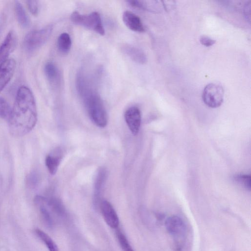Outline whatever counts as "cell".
<instances>
[{
	"mask_svg": "<svg viewBox=\"0 0 251 251\" xmlns=\"http://www.w3.org/2000/svg\"><path fill=\"white\" fill-rule=\"evenodd\" d=\"M37 112L34 95L29 88L22 86L16 93L8 121L11 135L18 137L30 132L36 125Z\"/></svg>",
	"mask_w": 251,
	"mask_h": 251,
	"instance_id": "1",
	"label": "cell"
},
{
	"mask_svg": "<svg viewBox=\"0 0 251 251\" xmlns=\"http://www.w3.org/2000/svg\"><path fill=\"white\" fill-rule=\"evenodd\" d=\"M80 96L91 120L98 126L105 127L107 124V115L103 102L98 94L89 87Z\"/></svg>",
	"mask_w": 251,
	"mask_h": 251,
	"instance_id": "2",
	"label": "cell"
},
{
	"mask_svg": "<svg viewBox=\"0 0 251 251\" xmlns=\"http://www.w3.org/2000/svg\"><path fill=\"white\" fill-rule=\"evenodd\" d=\"M165 226L173 240L174 250L184 251L188 235V226L184 219L178 216H171L166 219Z\"/></svg>",
	"mask_w": 251,
	"mask_h": 251,
	"instance_id": "3",
	"label": "cell"
},
{
	"mask_svg": "<svg viewBox=\"0 0 251 251\" xmlns=\"http://www.w3.org/2000/svg\"><path fill=\"white\" fill-rule=\"evenodd\" d=\"M52 29V25H48L28 33L23 41L24 50L28 53H32L39 49L47 41Z\"/></svg>",
	"mask_w": 251,
	"mask_h": 251,
	"instance_id": "4",
	"label": "cell"
},
{
	"mask_svg": "<svg viewBox=\"0 0 251 251\" xmlns=\"http://www.w3.org/2000/svg\"><path fill=\"white\" fill-rule=\"evenodd\" d=\"M71 20L74 24L85 27L100 35L105 34L101 17L97 12L82 14L77 11H74L71 15Z\"/></svg>",
	"mask_w": 251,
	"mask_h": 251,
	"instance_id": "5",
	"label": "cell"
},
{
	"mask_svg": "<svg viewBox=\"0 0 251 251\" xmlns=\"http://www.w3.org/2000/svg\"><path fill=\"white\" fill-rule=\"evenodd\" d=\"M224 91L221 85L211 83L203 89L202 99L204 103L211 108L220 106L224 100Z\"/></svg>",
	"mask_w": 251,
	"mask_h": 251,
	"instance_id": "6",
	"label": "cell"
},
{
	"mask_svg": "<svg viewBox=\"0 0 251 251\" xmlns=\"http://www.w3.org/2000/svg\"><path fill=\"white\" fill-rule=\"evenodd\" d=\"M17 41V36L15 31H9L0 45V64L7 60L8 56L15 50Z\"/></svg>",
	"mask_w": 251,
	"mask_h": 251,
	"instance_id": "7",
	"label": "cell"
},
{
	"mask_svg": "<svg viewBox=\"0 0 251 251\" xmlns=\"http://www.w3.org/2000/svg\"><path fill=\"white\" fill-rule=\"evenodd\" d=\"M125 119L129 130L136 135L139 131L141 122V115L140 109L136 106L128 108L125 113Z\"/></svg>",
	"mask_w": 251,
	"mask_h": 251,
	"instance_id": "8",
	"label": "cell"
},
{
	"mask_svg": "<svg viewBox=\"0 0 251 251\" xmlns=\"http://www.w3.org/2000/svg\"><path fill=\"white\" fill-rule=\"evenodd\" d=\"M16 66V61L13 58H8L0 64V92L11 80Z\"/></svg>",
	"mask_w": 251,
	"mask_h": 251,
	"instance_id": "9",
	"label": "cell"
},
{
	"mask_svg": "<svg viewBox=\"0 0 251 251\" xmlns=\"http://www.w3.org/2000/svg\"><path fill=\"white\" fill-rule=\"evenodd\" d=\"M100 209L107 225L112 228H117L119 225V220L111 204L107 201H103L100 203Z\"/></svg>",
	"mask_w": 251,
	"mask_h": 251,
	"instance_id": "10",
	"label": "cell"
},
{
	"mask_svg": "<svg viewBox=\"0 0 251 251\" xmlns=\"http://www.w3.org/2000/svg\"><path fill=\"white\" fill-rule=\"evenodd\" d=\"M122 17L124 23L129 29L138 32L145 31V27L141 19L134 13L126 11L123 13Z\"/></svg>",
	"mask_w": 251,
	"mask_h": 251,
	"instance_id": "11",
	"label": "cell"
},
{
	"mask_svg": "<svg viewBox=\"0 0 251 251\" xmlns=\"http://www.w3.org/2000/svg\"><path fill=\"white\" fill-rule=\"evenodd\" d=\"M122 50L132 60L137 63L143 64L147 61V57L145 52L134 46L125 44L122 46Z\"/></svg>",
	"mask_w": 251,
	"mask_h": 251,
	"instance_id": "12",
	"label": "cell"
},
{
	"mask_svg": "<svg viewBox=\"0 0 251 251\" xmlns=\"http://www.w3.org/2000/svg\"><path fill=\"white\" fill-rule=\"evenodd\" d=\"M44 73L50 84L53 86L57 85L59 80V73L56 65L49 61L44 66Z\"/></svg>",
	"mask_w": 251,
	"mask_h": 251,
	"instance_id": "13",
	"label": "cell"
},
{
	"mask_svg": "<svg viewBox=\"0 0 251 251\" xmlns=\"http://www.w3.org/2000/svg\"><path fill=\"white\" fill-rule=\"evenodd\" d=\"M15 11L17 20L21 26L26 28L29 25V19L21 2L15 1Z\"/></svg>",
	"mask_w": 251,
	"mask_h": 251,
	"instance_id": "14",
	"label": "cell"
},
{
	"mask_svg": "<svg viewBox=\"0 0 251 251\" xmlns=\"http://www.w3.org/2000/svg\"><path fill=\"white\" fill-rule=\"evenodd\" d=\"M61 160V154L54 153L48 155L45 159L46 166L51 175L56 174Z\"/></svg>",
	"mask_w": 251,
	"mask_h": 251,
	"instance_id": "15",
	"label": "cell"
},
{
	"mask_svg": "<svg viewBox=\"0 0 251 251\" xmlns=\"http://www.w3.org/2000/svg\"><path fill=\"white\" fill-rule=\"evenodd\" d=\"M57 48L62 53H67L72 46V40L70 35L66 32H63L59 36L57 42Z\"/></svg>",
	"mask_w": 251,
	"mask_h": 251,
	"instance_id": "16",
	"label": "cell"
},
{
	"mask_svg": "<svg viewBox=\"0 0 251 251\" xmlns=\"http://www.w3.org/2000/svg\"><path fill=\"white\" fill-rule=\"evenodd\" d=\"M35 232L37 236L46 245L49 251H59L55 242L47 233L39 228H36Z\"/></svg>",
	"mask_w": 251,
	"mask_h": 251,
	"instance_id": "17",
	"label": "cell"
},
{
	"mask_svg": "<svg viewBox=\"0 0 251 251\" xmlns=\"http://www.w3.org/2000/svg\"><path fill=\"white\" fill-rule=\"evenodd\" d=\"M105 178V171L103 169H100L97 174L95 182V199L96 200L99 198Z\"/></svg>",
	"mask_w": 251,
	"mask_h": 251,
	"instance_id": "18",
	"label": "cell"
},
{
	"mask_svg": "<svg viewBox=\"0 0 251 251\" xmlns=\"http://www.w3.org/2000/svg\"><path fill=\"white\" fill-rule=\"evenodd\" d=\"M12 112V107L7 101L0 97V118L8 121L9 120Z\"/></svg>",
	"mask_w": 251,
	"mask_h": 251,
	"instance_id": "19",
	"label": "cell"
},
{
	"mask_svg": "<svg viewBox=\"0 0 251 251\" xmlns=\"http://www.w3.org/2000/svg\"><path fill=\"white\" fill-rule=\"evenodd\" d=\"M116 236L123 251H134L126 236L120 230H117Z\"/></svg>",
	"mask_w": 251,
	"mask_h": 251,
	"instance_id": "20",
	"label": "cell"
},
{
	"mask_svg": "<svg viewBox=\"0 0 251 251\" xmlns=\"http://www.w3.org/2000/svg\"><path fill=\"white\" fill-rule=\"evenodd\" d=\"M39 179L38 174L36 172L32 171L26 177V185L30 188H34L38 185Z\"/></svg>",
	"mask_w": 251,
	"mask_h": 251,
	"instance_id": "21",
	"label": "cell"
},
{
	"mask_svg": "<svg viewBox=\"0 0 251 251\" xmlns=\"http://www.w3.org/2000/svg\"><path fill=\"white\" fill-rule=\"evenodd\" d=\"M235 180L241 184L246 189H251V176L247 175H238L234 177Z\"/></svg>",
	"mask_w": 251,
	"mask_h": 251,
	"instance_id": "22",
	"label": "cell"
},
{
	"mask_svg": "<svg viewBox=\"0 0 251 251\" xmlns=\"http://www.w3.org/2000/svg\"><path fill=\"white\" fill-rule=\"evenodd\" d=\"M27 5L30 12L34 16H36L39 12L38 1L29 0L26 1Z\"/></svg>",
	"mask_w": 251,
	"mask_h": 251,
	"instance_id": "23",
	"label": "cell"
},
{
	"mask_svg": "<svg viewBox=\"0 0 251 251\" xmlns=\"http://www.w3.org/2000/svg\"><path fill=\"white\" fill-rule=\"evenodd\" d=\"M200 41L202 45L206 47L211 46L216 42L215 40L205 35H202L201 36L200 38Z\"/></svg>",
	"mask_w": 251,
	"mask_h": 251,
	"instance_id": "24",
	"label": "cell"
},
{
	"mask_svg": "<svg viewBox=\"0 0 251 251\" xmlns=\"http://www.w3.org/2000/svg\"><path fill=\"white\" fill-rule=\"evenodd\" d=\"M5 21L6 18L5 17V15L3 14L2 16H1L0 19V36L3 30L4 25L5 24Z\"/></svg>",
	"mask_w": 251,
	"mask_h": 251,
	"instance_id": "25",
	"label": "cell"
}]
</instances>
